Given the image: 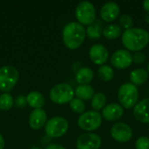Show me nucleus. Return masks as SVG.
<instances>
[{
    "label": "nucleus",
    "mask_w": 149,
    "mask_h": 149,
    "mask_svg": "<svg viewBox=\"0 0 149 149\" xmlns=\"http://www.w3.org/2000/svg\"><path fill=\"white\" fill-rule=\"evenodd\" d=\"M104 25L102 21L96 20L93 24L89 25L86 29L87 36L92 39H98L102 36Z\"/></svg>",
    "instance_id": "21"
},
{
    "label": "nucleus",
    "mask_w": 149,
    "mask_h": 149,
    "mask_svg": "<svg viewBox=\"0 0 149 149\" xmlns=\"http://www.w3.org/2000/svg\"><path fill=\"white\" fill-rule=\"evenodd\" d=\"M120 25L122 28H124L125 30H128V29L133 28L134 20L131 16H129L127 14H123V15H121V17L120 18Z\"/></svg>",
    "instance_id": "27"
},
{
    "label": "nucleus",
    "mask_w": 149,
    "mask_h": 149,
    "mask_svg": "<svg viewBox=\"0 0 149 149\" xmlns=\"http://www.w3.org/2000/svg\"><path fill=\"white\" fill-rule=\"evenodd\" d=\"M73 88L66 83H60L54 86L50 91V99L52 102L58 105L70 103L74 98Z\"/></svg>",
    "instance_id": "4"
},
{
    "label": "nucleus",
    "mask_w": 149,
    "mask_h": 149,
    "mask_svg": "<svg viewBox=\"0 0 149 149\" xmlns=\"http://www.w3.org/2000/svg\"><path fill=\"white\" fill-rule=\"evenodd\" d=\"M145 21H146L147 24H149V13L146 14V16H145Z\"/></svg>",
    "instance_id": "34"
},
{
    "label": "nucleus",
    "mask_w": 149,
    "mask_h": 149,
    "mask_svg": "<svg viewBox=\"0 0 149 149\" xmlns=\"http://www.w3.org/2000/svg\"><path fill=\"white\" fill-rule=\"evenodd\" d=\"M101 138L93 133L82 134L79 136L76 143L77 149H99L101 147Z\"/></svg>",
    "instance_id": "10"
},
{
    "label": "nucleus",
    "mask_w": 149,
    "mask_h": 149,
    "mask_svg": "<svg viewBox=\"0 0 149 149\" xmlns=\"http://www.w3.org/2000/svg\"><path fill=\"white\" fill-rule=\"evenodd\" d=\"M15 103H16V106L17 107H24L26 105V103H27L26 97H24V95H18L17 97V99H16Z\"/></svg>",
    "instance_id": "30"
},
{
    "label": "nucleus",
    "mask_w": 149,
    "mask_h": 149,
    "mask_svg": "<svg viewBox=\"0 0 149 149\" xmlns=\"http://www.w3.org/2000/svg\"><path fill=\"white\" fill-rule=\"evenodd\" d=\"M111 136L118 142H127L133 137L132 128L126 123L118 122L111 127Z\"/></svg>",
    "instance_id": "9"
},
{
    "label": "nucleus",
    "mask_w": 149,
    "mask_h": 149,
    "mask_svg": "<svg viewBox=\"0 0 149 149\" xmlns=\"http://www.w3.org/2000/svg\"><path fill=\"white\" fill-rule=\"evenodd\" d=\"M93 71L89 67H82L76 73V80L80 85H88L93 79Z\"/></svg>",
    "instance_id": "18"
},
{
    "label": "nucleus",
    "mask_w": 149,
    "mask_h": 149,
    "mask_svg": "<svg viewBox=\"0 0 149 149\" xmlns=\"http://www.w3.org/2000/svg\"><path fill=\"white\" fill-rule=\"evenodd\" d=\"M102 123V116L97 111H87L82 113L79 120L78 125L79 127L87 132L97 130Z\"/></svg>",
    "instance_id": "8"
},
{
    "label": "nucleus",
    "mask_w": 149,
    "mask_h": 149,
    "mask_svg": "<svg viewBox=\"0 0 149 149\" xmlns=\"http://www.w3.org/2000/svg\"><path fill=\"white\" fill-rule=\"evenodd\" d=\"M45 149H66L65 148H64L63 146L61 145H58V144H50L48 145Z\"/></svg>",
    "instance_id": "31"
},
{
    "label": "nucleus",
    "mask_w": 149,
    "mask_h": 149,
    "mask_svg": "<svg viewBox=\"0 0 149 149\" xmlns=\"http://www.w3.org/2000/svg\"><path fill=\"white\" fill-rule=\"evenodd\" d=\"M98 75L101 80L105 82H108L113 79L114 71L111 66L107 65H100V67L98 69Z\"/></svg>",
    "instance_id": "24"
},
{
    "label": "nucleus",
    "mask_w": 149,
    "mask_h": 149,
    "mask_svg": "<svg viewBox=\"0 0 149 149\" xmlns=\"http://www.w3.org/2000/svg\"><path fill=\"white\" fill-rule=\"evenodd\" d=\"M139 91L132 83L123 84L118 91V100L120 106L126 109L134 108L138 103Z\"/></svg>",
    "instance_id": "3"
},
{
    "label": "nucleus",
    "mask_w": 149,
    "mask_h": 149,
    "mask_svg": "<svg viewBox=\"0 0 149 149\" xmlns=\"http://www.w3.org/2000/svg\"><path fill=\"white\" fill-rule=\"evenodd\" d=\"M147 60V56L142 52H137L133 55V62H134L137 65H141L145 63Z\"/></svg>",
    "instance_id": "29"
},
{
    "label": "nucleus",
    "mask_w": 149,
    "mask_h": 149,
    "mask_svg": "<svg viewBox=\"0 0 149 149\" xmlns=\"http://www.w3.org/2000/svg\"><path fill=\"white\" fill-rule=\"evenodd\" d=\"M120 11V6L117 3L108 2L101 7L100 17L104 22L111 23L118 17Z\"/></svg>",
    "instance_id": "13"
},
{
    "label": "nucleus",
    "mask_w": 149,
    "mask_h": 149,
    "mask_svg": "<svg viewBox=\"0 0 149 149\" xmlns=\"http://www.w3.org/2000/svg\"><path fill=\"white\" fill-rule=\"evenodd\" d=\"M148 79V72L143 68H138L134 70L130 73V80L131 83L134 86H141L147 82Z\"/></svg>",
    "instance_id": "19"
},
{
    "label": "nucleus",
    "mask_w": 149,
    "mask_h": 149,
    "mask_svg": "<svg viewBox=\"0 0 149 149\" xmlns=\"http://www.w3.org/2000/svg\"><path fill=\"white\" fill-rule=\"evenodd\" d=\"M107 105V96L102 93H97L92 99L91 106L94 111H100L103 109Z\"/></svg>",
    "instance_id": "23"
},
{
    "label": "nucleus",
    "mask_w": 149,
    "mask_h": 149,
    "mask_svg": "<svg viewBox=\"0 0 149 149\" xmlns=\"http://www.w3.org/2000/svg\"><path fill=\"white\" fill-rule=\"evenodd\" d=\"M143 8L148 13H149V0L143 2Z\"/></svg>",
    "instance_id": "32"
},
{
    "label": "nucleus",
    "mask_w": 149,
    "mask_h": 149,
    "mask_svg": "<svg viewBox=\"0 0 149 149\" xmlns=\"http://www.w3.org/2000/svg\"><path fill=\"white\" fill-rule=\"evenodd\" d=\"M4 148V140L2 134H0V149H3Z\"/></svg>",
    "instance_id": "33"
},
{
    "label": "nucleus",
    "mask_w": 149,
    "mask_h": 149,
    "mask_svg": "<svg viewBox=\"0 0 149 149\" xmlns=\"http://www.w3.org/2000/svg\"><path fill=\"white\" fill-rule=\"evenodd\" d=\"M75 16L80 24L89 26L96 21L95 7L88 1L80 2L76 7Z\"/></svg>",
    "instance_id": "5"
},
{
    "label": "nucleus",
    "mask_w": 149,
    "mask_h": 149,
    "mask_svg": "<svg viewBox=\"0 0 149 149\" xmlns=\"http://www.w3.org/2000/svg\"><path fill=\"white\" fill-rule=\"evenodd\" d=\"M70 108L72 109V112H74L75 113H79V114H82L85 113L86 110V106L83 100L78 99V98H74L71 102H70Z\"/></svg>",
    "instance_id": "26"
},
{
    "label": "nucleus",
    "mask_w": 149,
    "mask_h": 149,
    "mask_svg": "<svg viewBox=\"0 0 149 149\" xmlns=\"http://www.w3.org/2000/svg\"><path fill=\"white\" fill-rule=\"evenodd\" d=\"M13 106V98L11 94L4 93L0 95V109L3 111L10 110Z\"/></svg>",
    "instance_id": "25"
},
{
    "label": "nucleus",
    "mask_w": 149,
    "mask_h": 149,
    "mask_svg": "<svg viewBox=\"0 0 149 149\" xmlns=\"http://www.w3.org/2000/svg\"><path fill=\"white\" fill-rule=\"evenodd\" d=\"M47 115L45 110L42 108L34 109L29 117V125L34 130H38L42 128L46 124Z\"/></svg>",
    "instance_id": "16"
},
{
    "label": "nucleus",
    "mask_w": 149,
    "mask_h": 149,
    "mask_svg": "<svg viewBox=\"0 0 149 149\" xmlns=\"http://www.w3.org/2000/svg\"><path fill=\"white\" fill-rule=\"evenodd\" d=\"M148 72L149 73V63H148Z\"/></svg>",
    "instance_id": "35"
},
{
    "label": "nucleus",
    "mask_w": 149,
    "mask_h": 149,
    "mask_svg": "<svg viewBox=\"0 0 149 149\" xmlns=\"http://www.w3.org/2000/svg\"><path fill=\"white\" fill-rule=\"evenodd\" d=\"M121 41L127 51L141 52L149 44V32L141 28H131L122 33Z\"/></svg>",
    "instance_id": "1"
},
{
    "label": "nucleus",
    "mask_w": 149,
    "mask_h": 149,
    "mask_svg": "<svg viewBox=\"0 0 149 149\" xmlns=\"http://www.w3.org/2000/svg\"><path fill=\"white\" fill-rule=\"evenodd\" d=\"M69 123L66 119L60 116L51 118L45 126V130L50 138H59L66 134Z\"/></svg>",
    "instance_id": "7"
},
{
    "label": "nucleus",
    "mask_w": 149,
    "mask_h": 149,
    "mask_svg": "<svg viewBox=\"0 0 149 149\" xmlns=\"http://www.w3.org/2000/svg\"><path fill=\"white\" fill-rule=\"evenodd\" d=\"M86 35L85 27L78 22L67 24L62 32V38L65 45L70 50H76L81 46Z\"/></svg>",
    "instance_id": "2"
},
{
    "label": "nucleus",
    "mask_w": 149,
    "mask_h": 149,
    "mask_svg": "<svg viewBox=\"0 0 149 149\" xmlns=\"http://www.w3.org/2000/svg\"><path fill=\"white\" fill-rule=\"evenodd\" d=\"M78 99L81 100H92L94 96V89L90 85H79L76 87L74 91Z\"/></svg>",
    "instance_id": "20"
},
{
    "label": "nucleus",
    "mask_w": 149,
    "mask_h": 149,
    "mask_svg": "<svg viewBox=\"0 0 149 149\" xmlns=\"http://www.w3.org/2000/svg\"><path fill=\"white\" fill-rule=\"evenodd\" d=\"M26 101L28 105L35 109H39L42 108V107L45 105V98L43 94L37 91H32L29 93L26 96Z\"/></svg>",
    "instance_id": "17"
},
{
    "label": "nucleus",
    "mask_w": 149,
    "mask_h": 149,
    "mask_svg": "<svg viewBox=\"0 0 149 149\" xmlns=\"http://www.w3.org/2000/svg\"><path fill=\"white\" fill-rule=\"evenodd\" d=\"M19 73L17 68L11 65L0 67V91L8 93L17 83Z\"/></svg>",
    "instance_id": "6"
},
{
    "label": "nucleus",
    "mask_w": 149,
    "mask_h": 149,
    "mask_svg": "<svg viewBox=\"0 0 149 149\" xmlns=\"http://www.w3.org/2000/svg\"><path fill=\"white\" fill-rule=\"evenodd\" d=\"M122 34L121 27L116 24H111L104 27L102 35L107 39H116Z\"/></svg>",
    "instance_id": "22"
},
{
    "label": "nucleus",
    "mask_w": 149,
    "mask_h": 149,
    "mask_svg": "<svg viewBox=\"0 0 149 149\" xmlns=\"http://www.w3.org/2000/svg\"><path fill=\"white\" fill-rule=\"evenodd\" d=\"M136 149H149V138L147 136H141L137 139L135 142Z\"/></svg>",
    "instance_id": "28"
},
{
    "label": "nucleus",
    "mask_w": 149,
    "mask_h": 149,
    "mask_svg": "<svg viewBox=\"0 0 149 149\" xmlns=\"http://www.w3.org/2000/svg\"><path fill=\"white\" fill-rule=\"evenodd\" d=\"M123 107L117 103L108 104L102 110V116L107 121L119 120L123 116Z\"/></svg>",
    "instance_id": "15"
},
{
    "label": "nucleus",
    "mask_w": 149,
    "mask_h": 149,
    "mask_svg": "<svg viewBox=\"0 0 149 149\" xmlns=\"http://www.w3.org/2000/svg\"><path fill=\"white\" fill-rule=\"evenodd\" d=\"M108 57L109 52L103 45H93L89 50V58L95 65H103L107 61Z\"/></svg>",
    "instance_id": "12"
},
{
    "label": "nucleus",
    "mask_w": 149,
    "mask_h": 149,
    "mask_svg": "<svg viewBox=\"0 0 149 149\" xmlns=\"http://www.w3.org/2000/svg\"><path fill=\"white\" fill-rule=\"evenodd\" d=\"M133 63V55L125 49H120L113 53L111 56V64L117 69L128 68Z\"/></svg>",
    "instance_id": "11"
},
{
    "label": "nucleus",
    "mask_w": 149,
    "mask_h": 149,
    "mask_svg": "<svg viewBox=\"0 0 149 149\" xmlns=\"http://www.w3.org/2000/svg\"><path fill=\"white\" fill-rule=\"evenodd\" d=\"M134 118L144 124L149 123V98H146L136 104L134 107Z\"/></svg>",
    "instance_id": "14"
}]
</instances>
